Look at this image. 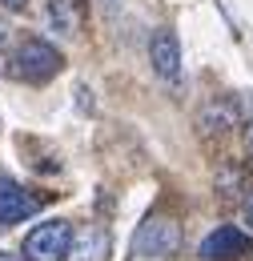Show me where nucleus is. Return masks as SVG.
<instances>
[{
	"instance_id": "nucleus-3",
	"label": "nucleus",
	"mask_w": 253,
	"mask_h": 261,
	"mask_svg": "<svg viewBox=\"0 0 253 261\" xmlns=\"http://www.w3.org/2000/svg\"><path fill=\"white\" fill-rule=\"evenodd\" d=\"M68 245H72V221L53 217V221H40L36 229H29L20 253L24 261H68Z\"/></svg>"
},
{
	"instance_id": "nucleus-8",
	"label": "nucleus",
	"mask_w": 253,
	"mask_h": 261,
	"mask_svg": "<svg viewBox=\"0 0 253 261\" xmlns=\"http://www.w3.org/2000/svg\"><path fill=\"white\" fill-rule=\"evenodd\" d=\"M32 213H36V201H32L16 181L0 177V229H12L16 221H24Z\"/></svg>"
},
{
	"instance_id": "nucleus-2",
	"label": "nucleus",
	"mask_w": 253,
	"mask_h": 261,
	"mask_svg": "<svg viewBox=\"0 0 253 261\" xmlns=\"http://www.w3.org/2000/svg\"><path fill=\"white\" fill-rule=\"evenodd\" d=\"M61 68H64L61 48L48 44V40H40V36H29V40L16 48V57H12V72H16L20 81H29V85H48Z\"/></svg>"
},
{
	"instance_id": "nucleus-11",
	"label": "nucleus",
	"mask_w": 253,
	"mask_h": 261,
	"mask_svg": "<svg viewBox=\"0 0 253 261\" xmlns=\"http://www.w3.org/2000/svg\"><path fill=\"white\" fill-rule=\"evenodd\" d=\"M0 8H8V12H24L29 0H0Z\"/></svg>"
},
{
	"instance_id": "nucleus-1",
	"label": "nucleus",
	"mask_w": 253,
	"mask_h": 261,
	"mask_svg": "<svg viewBox=\"0 0 253 261\" xmlns=\"http://www.w3.org/2000/svg\"><path fill=\"white\" fill-rule=\"evenodd\" d=\"M129 249H133V257H173L181 249V221L165 217V213L145 217L137 225V233H133Z\"/></svg>"
},
{
	"instance_id": "nucleus-14",
	"label": "nucleus",
	"mask_w": 253,
	"mask_h": 261,
	"mask_svg": "<svg viewBox=\"0 0 253 261\" xmlns=\"http://www.w3.org/2000/svg\"><path fill=\"white\" fill-rule=\"evenodd\" d=\"M245 213H249V221H253V193H249V205H245Z\"/></svg>"
},
{
	"instance_id": "nucleus-7",
	"label": "nucleus",
	"mask_w": 253,
	"mask_h": 261,
	"mask_svg": "<svg viewBox=\"0 0 253 261\" xmlns=\"http://www.w3.org/2000/svg\"><path fill=\"white\" fill-rule=\"evenodd\" d=\"M109 229L100 225H81L72 233V245H68V261H109Z\"/></svg>"
},
{
	"instance_id": "nucleus-6",
	"label": "nucleus",
	"mask_w": 253,
	"mask_h": 261,
	"mask_svg": "<svg viewBox=\"0 0 253 261\" xmlns=\"http://www.w3.org/2000/svg\"><path fill=\"white\" fill-rule=\"evenodd\" d=\"M233 125H241V109H237L233 97H213V100H205L201 113H197L201 137H221V133H229Z\"/></svg>"
},
{
	"instance_id": "nucleus-13",
	"label": "nucleus",
	"mask_w": 253,
	"mask_h": 261,
	"mask_svg": "<svg viewBox=\"0 0 253 261\" xmlns=\"http://www.w3.org/2000/svg\"><path fill=\"white\" fill-rule=\"evenodd\" d=\"M4 40H8V24L0 20V48H4Z\"/></svg>"
},
{
	"instance_id": "nucleus-10",
	"label": "nucleus",
	"mask_w": 253,
	"mask_h": 261,
	"mask_svg": "<svg viewBox=\"0 0 253 261\" xmlns=\"http://www.w3.org/2000/svg\"><path fill=\"white\" fill-rule=\"evenodd\" d=\"M241 141H245V157L253 161V121L245 125V133H241Z\"/></svg>"
},
{
	"instance_id": "nucleus-4",
	"label": "nucleus",
	"mask_w": 253,
	"mask_h": 261,
	"mask_svg": "<svg viewBox=\"0 0 253 261\" xmlns=\"http://www.w3.org/2000/svg\"><path fill=\"white\" fill-rule=\"evenodd\" d=\"M253 253L249 233H241L237 225H221L213 229L201 245H197V257L201 261H245Z\"/></svg>"
},
{
	"instance_id": "nucleus-5",
	"label": "nucleus",
	"mask_w": 253,
	"mask_h": 261,
	"mask_svg": "<svg viewBox=\"0 0 253 261\" xmlns=\"http://www.w3.org/2000/svg\"><path fill=\"white\" fill-rule=\"evenodd\" d=\"M149 61H153V72H157L161 81L177 85L181 81V40H177V33H169V29L153 33V40H149Z\"/></svg>"
},
{
	"instance_id": "nucleus-12",
	"label": "nucleus",
	"mask_w": 253,
	"mask_h": 261,
	"mask_svg": "<svg viewBox=\"0 0 253 261\" xmlns=\"http://www.w3.org/2000/svg\"><path fill=\"white\" fill-rule=\"evenodd\" d=\"M0 261H20V257H16L12 249H0Z\"/></svg>"
},
{
	"instance_id": "nucleus-9",
	"label": "nucleus",
	"mask_w": 253,
	"mask_h": 261,
	"mask_svg": "<svg viewBox=\"0 0 253 261\" xmlns=\"http://www.w3.org/2000/svg\"><path fill=\"white\" fill-rule=\"evenodd\" d=\"M48 29L53 33H64L72 36L81 29V20H85V8H81V0H48Z\"/></svg>"
}]
</instances>
